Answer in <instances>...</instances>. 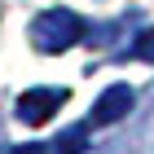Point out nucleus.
Returning <instances> with one entry per match:
<instances>
[{"label": "nucleus", "instance_id": "6", "mask_svg": "<svg viewBox=\"0 0 154 154\" xmlns=\"http://www.w3.org/2000/svg\"><path fill=\"white\" fill-rule=\"evenodd\" d=\"M13 154H48V145H40V141H31V145H18Z\"/></svg>", "mask_w": 154, "mask_h": 154}, {"label": "nucleus", "instance_id": "2", "mask_svg": "<svg viewBox=\"0 0 154 154\" xmlns=\"http://www.w3.org/2000/svg\"><path fill=\"white\" fill-rule=\"evenodd\" d=\"M66 101H71V93H66V88H31V93L18 97V106H13V110H18V119H22V123L40 128V123H48V119L57 115Z\"/></svg>", "mask_w": 154, "mask_h": 154}, {"label": "nucleus", "instance_id": "5", "mask_svg": "<svg viewBox=\"0 0 154 154\" xmlns=\"http://www.w3.org/2000/svg\"><path fill=\"white\" fill-rule=\"evenodd\" d=\"M57 145V154H79L84 150V128H75L71 137H62V141H53Z\"/></svg>", "mask_w": 154, "mask_h": 154}, {"label": "nucleus", "instance_id": "4", "mask_svg": "<svg viewBox=\"0 0 154 154\" xmlns=\"http://www.w3.org/2000/svg\"><path fill=\"white\" fill-rule=\"evenodd\" d=\"M128 57H137V62H154V26H145L141 35H137V44L128 48Z\"/></svg>", "mask_w": 154, "mask_h": 154}, {"label": "nucleus", "instance_id": "1", "mask_svg": "<svg viewBox=\"0 0 154 154\" xmlns=\"http://www.w3.org/2000/svg\"><path fill=\"white\" fill-rule=\"evenodd\" d=\"M26 35H31V44L40 53H66V48H75L84 40V22H79V13H71V9H44V13L31 18Z\"/></svg>", "mask_w": 154, "mask_h": 154}, {"label": "nucleus", "instance_id": "3", "mask_svg": "<svg viewBox=\"0 0 154 154\" xmlns=\"http://www.w3.org/2000/svg\"><path fill=\"white\" fill-rule=\"evenodd\" d=\"M137 93H132V84H110L106 93L93 101V123H119V119L132 110Z\"/></svg>", "mask_w": 154, "mask_h": 154}]
</instances>
